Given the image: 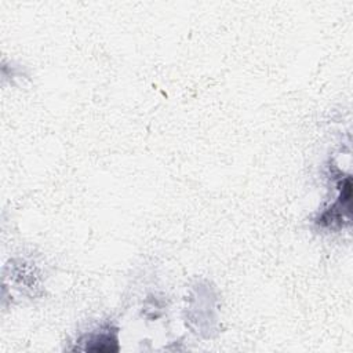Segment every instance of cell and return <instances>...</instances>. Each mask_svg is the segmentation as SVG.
Instances as JSON below:
<instances>
[{
	"instance_id": "7a4b0ae2",
	"label": "cell",
	"mask_w": 353,
	"mask_h": 353,
	"mask_svg": "<svg viewBox=\"0 0 353 353\" xmlns=\"http://www.w3.org/2000/svg\"><path fill=\"white\" fill-rule=\"evenodd\" d=\"M87 346L84 347L85 350H95V352H105V350H117L110 346L109 342L117 343L116 338V331L113 332H105L101 331L99 334H90L88 338L85 339Z\"/></svg>"
},
{
	"instance_id": "6da1fadb",
	"label": "cell",
	"mask_w": 353,
	"mask_h": 353,
	"mask_svg": "<svg viewBox=\"0 0 353 353\" xmlns=\"http://www.w3.org/2000/svg\"><path fill=\"white\" fill-rule=\"evenodd\" d=\"M350 199H352V183L350 176H346L345 182L339 183V196L334 201V204L325 210L317 219L320 226L331 228L332 225L342 226V219L346 216L350 219Z\"/></svg>"
}]
</instances>
